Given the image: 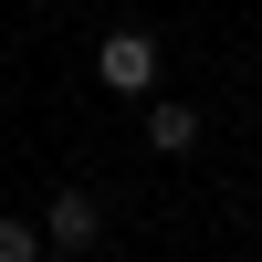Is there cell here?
<instances>
[{
    "label": "cell",
    "instance_id": "6da1fadb",
    "mask_svg": "<svg viewBox=\"0 0 262 262\" xmlns=\"http://www.w3.org/2000/svg\"><path fill=\"white\" fill-rule=\"evenodd\" d=\"M95 74L116 95H158V32H105L95 42Z\"/></svg>",
    "mask_w": 262,
    "mask_h": 262
},
{
    "label": "cell",
    "instance_id": "7a4b0ae2",
    "mask_svg": "<svg viewBox=\"0 0 262 262\" xmlns=\"http://www.w3.org/2000/svg\"><path fill=\"white\" fill-rule=\"evenodd\" d=\"M95 231H105V210L84 200V189H63V200L42 210V242H53V252H84V242H95Z\"/></svg>",
    "mask_w": 262,
    "mask_h": 262
},
{
    "label": "cell",
    "instance_id": "3957f363",
    "mask_svg": "<svg viewBox=\"0 0 262 262\" xmlns=\"http://www.w3.org/2000/svg\"><path fill=\"white\" fill-rule=\"evenodd\" d=\"M147 147H158V158H189V147H200V116H189V105H147Z\"/></svg>",
    "mask_w": 262,
    "mask_h": 262
},
{
    "label": "cell",
    "instance_id": "277c9868",
    "mask_svg": "<svg viewBox=\"0 0 262 262\" xmlns=\"http://www.w3.org/2000/svg\"><path fill=\"white\" fill-rule=\"evenodd\" d=\"M0 262H42V231L32 221H0Z\"/></svg>",
    "mask_w": 262,
    "mask_h": 262
}]
</instances>
